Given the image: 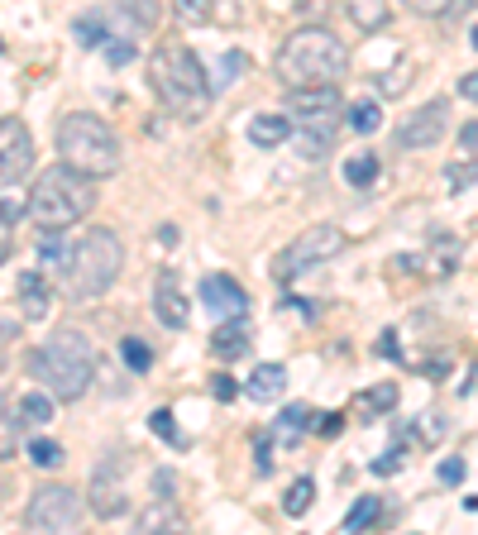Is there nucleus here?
Here are the masks:
<instances>
[{"mask_svg": "<svg viewBox=\"0 0 478 535\" xmlns=\"http://www.w3.org/2000/svg\"><path fill=\"white\" fill-rule=\"evenodd\" d=\"M10 258V225H0V263Z\"/></svg>", "mask_w": 478, "mask_h": 535, "instance_id": "a18cd8bd", "label": "nucleus"}, {"mask_svg": "<svg viewBox=\"0 0 478 535\" xmlns=\"http://www.w3.org/2000/svg\"><path fill=\"white\" fill-rule=\"evenodd\" d=\"M249 321L244 316H225V325H220L216 335H211V354H220V359H239V354H249Z\"/></svg>", "mask_w": 478, "mask_h": 535, "instance_id": "2eb2a0df", "label": "nucleus"}, {"mask_svg": "<svg viewBox=\"0 0 478 535\" xmlns=\"http://www.w3.org/2000/svg\"><path fill=\"white\" fill-rule=\"evenodd\" d=\"M340 254H345V235H340L335 225H306L302 235H297L283 254H278L273 278H278V282H297L302 273H311V268H321V263H330V258H340Z\"/></svg>", "mask_w": 478, "mask_h": 535, "instance_id": "0eeeda50", "label": "nucleus"}, {"mask_svg": "<svg viewBox=\"0 0 478 535\" xmlns=\"http://www.w3.org/2000/svg\"><path fill=\"white\" fill-rule=\"evenodd\" d=\"M173 15L182 24H206L211 20V0H173Z\"/></svg>", "mask_w": 478, "mask_h": 535, "instance_id": "473e14b6", "label": "nucleus"}, {"mask_svg": "<svg viewBox=\"0 0 478 535\" xmlns=\"http://www.w3.org/2000/svg\"><path fill=\"white\" fill-rule=\"evenodd\" d=\"M149 430H153V435H163L168 445H182V435H177V421H173V411H168V407L153 411V416H149Z\"/></svg>", "mask_w": 478, "mask_h": 535, "instance_id": "72a5a7b5", "label": "nucleus"}, {"mask_svg": "<svg viewBox=\"0 0 478 535\" xmlns=\"http://www.w3.org/2000/svg\"><path fill=\"white\" fill-rule=\"evenodd\" d=\"M316 416H321V411H311L302 402V407H287L283 416H278V440H287V445H297V440H302L306 430H316Z\"/></svg>", "mask_w": 478, "mask_h": 535, "instance_id": "aec40b11", "label": "nucleus"}, {"mask_svg": "<svg viewBox=\"0 0 478 535\" xmlns=\"http://www.w3.org/2000/svg\"><path fill=\"white\" fill-rule=\"evenodd\" d=\"M378 168H383V163H378V153L373 149L354 153V158L345 163V182L349 187H373V182H378Z\"/></svg>", "mask_w": 478, "mask_h": 535, "instance_id": "5701e85b", "label": "nucleus"}, {"mask_svg": "<svg viewBox=\"0 0 478 535\" xmlns=\"http://www.w3.org/2000/svg\"><path fill=\"white\" fill-rule=\"evenodd\" d=\"M273 72L287 91H302V86H335L349 72V53L340 34H330L326 24H302L292 29L273 58Z\"/></svg>", "mask_w": 478, "mask_h": 535, "instance_id": "f257e3e1", "label": "nucleus"}, {"mask_svg": "<svg viewBox=\"0 0 478 535\" xmlns=\"http://www.w3.org/2000/svg\"><path fill=\"white\" fill-rule=\"evenodd\" d=\"M48 301H53V287H48L44 273H24L20 278V306L29 321H39V316H48Z\"/></svg>", "mask_w": 478, "mask_h": 535, "instance_id": "a211bd4d", "label": "nucleus"}, {"mask_svg": "<svg viewBox=\"0 0 478 535\" xmlns=\"http://www.w3.org/2000/svg\"><path fill=\"white\" fill-rule=\"evenodd\" d=\"M244 392H249L254 402H278V397L287 392V368L283 364H259Z\"/></svg>", "mask_w": 478, "mask_h": 535, "instance_id": "dca6fc26", "label": "nucleus"}, {"mask_svg": "<svg viewBox=\"0 0 478 535\" xmlns=\"http://www.w3.org/2000/svg\"><path fill=\"white\" fill-rule=\"evenodd\" d=\"M139 526H144V531H153V526H168V531H177V526H182V516H177V512H149Z\"/></svg>", "mask_w": 478, "mask_h": 535, "instance_id": "4c0bfd02", "label": "nucleus"}, {"mask_svg": "<svg viewBox=\"0 0 478 535\" xmlns=\"http://www.w3.org/2000/svg\"><path fill=\"white\" fill-rule=\"evenodd\" d=\"M378 354H388V359H402V349H397V335H383V340H378Z\"/></svg>", "mask_w": 478, "mask_h": 535, "instance_id": "37998d69", "label": "nucleus"}, {"mask_svg": "<svg viewBox=\"0 0 478 535\" xmlns=\"http://www.w3.org/2000/svg\"><path fill=\"white\" fill-rule=\"evenodd\" d=\"M464 473H469L464 459H445V464H440V483H445V488H459V483H464Z\"/></svg>", "mask_w": 478, "mask_h": 535, "instance_id": "f704fd0d", "label": "nucleus"}, {"mask_svg": "<svg viewBox=\"0 0 478 535\" xmlns=\"http://www.w3.org/2000/svg\"><path fill=\"white\" fill-rule=\"evenodd\" d=\"M101 48H106V63L110 67H125L134 58V43H101Z\"/></svg>", "mask_w": 478, "mask_h": 535, "instance_id": "c9c22d12", "label": "nucleus"}, {"mask_svg": "<svg viewBox=\"0 0 478 535\" xmlns=\"http://www.w3.org/2000/svg\"><path fill=\"white\" fill-rule=\"evenodd\" d=\"M58 153H63L67 168L87 172L91 182H101V177H110L120 168V139L91 110H72V115L58 120Z\"/></svg>", "mask_w": 478, "mask_h": 535, "instance_id": "423d86ee", "label": "nucleus"}, {"mask_svg": "<svg viewBox=\"0 0 478 535\" xmlns=\"http://www.w3.org/2000/svg\"><path fill=\"white\" fill-rule=\"evenodd\" d=\"M120 354H125V364H130L134 373H149L153 368V349L144 340H134V335L130 340H120Z\"/></svg>", "mask_w": 478, "mask_h": 535, "instance_id": "2f4dec72", "label": "nucleus"}, {"mask_svg": "<svg viewBox=\"0 0 478 535\" xmlns=\"http://www.w3.org/2000/svg\"><path fill=\"white\" fill-rule=\"evenodd\" d=\"M450 106L445 101H426L421 110H412L402 125H397V149H435L440 134H445Z\"/></svg>", "mask_w": 478, "mask_h": 535, "instance_id": "f8f14e48", "label": "nucleus"}, {"mask_svg": "<svg viewBox=\"0 0 478 535\" xmlns=\"http://www.w3.org/2000/svg\"><path fill=\"white\" fill-rule=\"evenodd\" d=\"M20 450V411L0 397V464Z\"/></svg>", "mask_w": 478, "mask_h": 535, "instance_id": "b1692460", "label": "nucleus"}, {"mask_svg": "<svg viewBox=\"0 0 478 535\" xmlns=\"http://www.w3.org/2000/svg\"><path fill=\"white\" fill-rule=\"evenodd\" d=\"M450 187H455V192H469V187H474V163H464V168H450Z\"/></svg>", "mask_w": 478, "mask_h": 535, "instance_id": "58836bf2", "label": "nucleus"}, {"mask_svg": "<svg viewBox=\"0 0 478 535\" xmlns=\"http://www.w3.org/2000/svg\"><path fill=\"white\" fill-rule=\"evenodd\" d=\"M211 392H216L220 402H235V397H239V383H235V378H225V373H220L216 383H211Z\"/></svg>", "mask_w": 478, "mask_h": 535, "instance_id": "ea45409f", "label": "nucleus"}, {"mask_svg": "<svg viewBox=\"0 0 478 535\" xmlns=\"http://www.w3.org/2000/svg\"><path fill=\"white\" fill-rule=\"evenodd\" d=\"M335 149V129H297V153L306 163H326Z\"/></svg>", "mask_w": 478, "mask_h": 535, "instance_id": "4be33fe9", "label": "nucleus"}, {"mask_svg": "<svg viewBox=\"0 0 478 535\" xmlns=\"http://www.w3.org/2000/svg\"><path fill=\"white\" fill-rule=\"evenodd\" d=\"M412 15H445L450 10V0H402Z\"/></svg>", "mask_w": 478, "mask_h": 535, "instance_id": "e433bc0d", "label": "nucleus"}, {"mask_svg": "<svg viewBox=\"0 0 478 535\" xmlns=\"http://www.w3.org/2000/svg\"><path fill=\"white\" fill-rule=\"evenodd\" d=\"M120 268H125V244H120V235L106 230V225H91L87 235L63 254V292L72 301L106 297L110 287H115V278H120Z\"/></svg>", "mask_w": 478, "mask_h": 535, "instance_id": "20e7f679", "label": "nucleus"}, {"mask_svg": "<svg viewBox=\"0 0 478 535\" xmlns=\"http://www.w3.org/2000/svg\"><path fill=\"white\" fill-rule=\"evenodd\" d=\"M378 516H383V497H373V493L359 497V502H354V507L345 512V531H369Z\"/></svg>", "mask_w": 478, "mask_h": 535, "instance_id": "a878e982", "label": "nucleus"}, {"mask_svg": "<svg viewBox=\"0 0 478 535\" xmlns=\"http://www.w3.org/2000/svg\"><path fill=\"white\" fill-rule=\"evenodd\" d=\"M29 464H34V469H58V464H63V445L34 435V440H29Z\"/></svg>", "mask_w": 478, "mask_h": 535, "instance_id": "c756f323", "label": "nucleus"}, {"mask_svg": "<svg viewBox=\"0 0 478 535\" xmlns=\"http://www.w3.org/2000/svg\"><path fill=\"white\" fill-rule=\"evenodd\" d=\"M287 120H292V129H335V120H340V91L335 86H302V91H292L287 96Z\"/></svg>", "mask_w": 478, "mask_h": 535, "instance_id": "9d476101", "label": "nucleus"}, {"mask_svg": "<svg viewBox=\"0 0 478 535\" xmlns=\"http://www.w3.org/2000/svg\"><path fill=\"white\" fill-rule=\"evenodd\" d=\"M72 34H77V43H82V48H101V43H106V15H101V10H91V15H82V20L72 24Z\"/></svg>", "mask_w": 478, "mask_h": 535, "instance_id": "bb28decb", "label": "nucleus"}, {"mask_svg": "<svg viewBox=\"0 0 478 535\" xmlns=\"http://www.w3.org/2000/svg\"><path fill=\"white\" fill-rule=\"evenodd\" d=\"M459 144H464V158H474V144H478V125H474V120L459 129Z\"/></svg>", "mask_w": 478, "mask_h": 535, "instance_id": "a19ab883", "label": "nucleus"}, {"mask_svg": "<svg viewBox=\"0 0 478 535\" xmlns=\"http://www.w3.org/2000/svg\"><path fill=\"white\" fill-rule=\"evenodd\" d=\"M249 139L259 144V149H278L292 139V120L287 115H254L249 120Z\"/></svg>", "mask_w": 478, "mask_h": 535, "instance_id": "6ab92c4d", "label": "nucleus"}, {"mask_svg": "<svg viewBox=\"0 0 478 535\" xmlns=\"http://www.w3.org/2000/svg\"><path fill=\"white\" fill-rule=\"evenodd\" d=\"M34 168V134L20 115H0V187L29 177Z\"/></svg>", "mask_w": 478, "mask_h": 535, "instance_id": "9b49d317", "label": "nucleus"}, {"mask_svg": "<svg viewBox=\"0 0 478 535\" xmlns=\"http://www.w3.org/2000/svg\"><path fill=\"white\" fill-rule=\"evenodd\" d=\"M349 20L359 24L364 34H378L392 20V10H388V0H349Z\"/></svg>", "mask_w": 478, "mask_h": 535, "instance_id": "412c9836", "label": "nucleus"}, {"mask_svg": "<svg viewBox=\"0 0 478 535\" xmlns=\"http://www.w3.org/2000/svg\"><path fill=\"white\" fill-rule=\"evenodd\" d=\"M20 421H29V426H48L53 421V397L48 392H29V397H20Z\"/></svg>", "mask_w": 478, "mask_h": 535, "instance_id": "cd10ccee", "label": "nucleus"}, {"mask_svg": "<svg viewBox=\"0 0 478 535\" xmlns=\"http://www.w3.org/2000/svg\"><path fill=\"white\" fill-rule=\"evenodd\" d=\"M149 86L158 91V101L182 115V120H201L211 110V82L201 72V58H196L187 43H163L149 63Z\"/></svg>", "mask_w": 478, "mask_h": 535, "instance_id": "39448f33", "label": "nucleus"}, {"mask_svg": "<svg viewBox=\"0 0 478 535\" xmlns=\"http://www.w3.org/2000/svg\"><path fill=\"white\" fill-rule=\"evenodd\" d=\"M29 373L53 402H77L96 378V349L82 330H58L29 354Z\"/></svg>", "mask_w": 478, "mask_h": 535, "instance_id": "f03ea898", "label": "nucleus"}, {"mask_svg": "<svg viewBox=\"0 0 478 535\" xmlns=\"http://www.w3.org/2000/svg\"><path fill=\"white\" fill-rule=\"evenodd\" d=\"M459 96H464V101H474V96H478V77H474V72L459 82Z\"/></svg>", "mask_w": 478, "mask_h": 535, "instance_id": "c03bdc74", "label": "nucleus"}, {"mask_svg": "<svg viewBox=\"0 0 478 535\" xmlns=\"http://www.w3.org/2000/svg\"><path fill=\"white\" fill-rule=\"evenodd\" d=\"M24 215V206H15V201H0V225H15Z\"/></svg>", "mask_w": 478, "mask_h": 535, "instance_id": "79ce46f5", "label": "nucleus"}, {"mask_svg": "<svg viewBox=\"0 0 478 535\" xmlns=\"http://www.w3.org/2000/svg\"><path fill=\"white\" fill-rule=\"evenodd\" d=\"M392 407H397V383H378L354 397V416H359V421H378V416H388Z\"/></svg>", "mask_w": 478, "mask_h": 535, "instance_id": "f3484780", "label": "nucleus"}, {"mask_svg": "<svg viewBox=\"0 0 478 535\" xmlns=\"http://www.w3.org/2000/svg\"><path fill=\"white\" fill-rule=\"evenodd\" d=\"M153 316L168 325V330H182V325L192 321V306H187V297H182L173 268H163L158 282H153Z\"/></svg>", "mask_w": 478, "mask_h": 535, "instance_id": "ddd939ff", "label": "nucleus"}, {"mask_svg": "<svg viewBox=\"0 0 478 535\" xmlns=\"http://www.w3.org/2000/svg\"><path fill=\"white\" fill-rule=\"evenodd\" d=\"M311 502H316V483H311V478H297V483L287 488V497H283V512L287 516H306Z\"/></svg>", "mask_w": 478, "mask_h": 535, "instance_id": "c85d7f7f", "label": "nucleus"}, {"mask_svg": "<svg viewBox=\"0 0 478 535\" xmlns=\"http://www.w3.org/2000/svg\"><path fill=\"white\" fill-rule=\"evenodd\" d=\"M87 507L101 521H115V516L130 512V497H125V454L120 450L101 459V469H96V478H91V488H87Z\"/></svg>", "mask_w": 478, "mask_h": 535, "instance_id": "1a4fd4ad", "label": "nucleus"}, {"mask_svg": "<svg viewBox=\"0 0 478 535\" xmlns=\"http://www.w3.org/2000/svg\"><path fill=\"white\" fill-rule=\"evenodd\" d=\"M91 206H96V182H91L87 172L67 168H44L39 172V182L29 187V201H24V215L44 230V235H63L67 225H77V220H87Z\"/></svg>", "mask_w": 478, "mask_h": 535, "instance_id": "7ed1b4c3", "label": "nucleus"}, {"mask_svg": "<svg viewBox=\"0 0 478 535\" xmlns=\"http://www.w3.org/2000/svg\"><path fill=\"white\" fill-rule=\"evenodd\" d=\"M426 263H431V268H426L431 278H450V273H455V263H459V239L440 235L435 239V254L426 258Z\"/></svg>", "mask_w": 478, "mask_h": 535, "instance_id": "393cba45", "label": "nucleus"}, {"mask_svg": "<svg viewBox=\"0 0 478 535\" xmlns=\"http://www.w3.org/2000/svg\"><path fill=\"white\" fill-rule=\"evenodd\" d=\"M349 125L359 129V134H373V129L383 125V110L373 106V101H354V106H349V115H345Z\"/></svg>", "mask_w": 478, "mask_h": 535, "instance_id": "7c9ffc66", "label": "nucleus"}, {"mask_svg": "<svg viewBox=\"0 0 478 535\" xmlns=\"http://www.w3.org/2000/svg\"><path fill=\"white\" fill-rule=\"evenodd\" d=\"M82 516H87V497L77 493V488L48 483V488H39V493L29 497L24 526H29V531H44V535H67L82 526Z\"/></svg>", "mask_w": 478, "mask_h": 535, "instance_id": "6e6552de", "label": "nucleus"}, {"mask_svg": "<svg viewBox=\"0 0 478 535\" xmlns=\"http://www.w3.org/2000/svg\"><path fill=\"white\" fill-rule=\"evenodd\" d=\"M201 306L216 311V316H244L249 292H244L230 273H211V278H201Z\"/></svg>", "mask_w": 478, "mask_h": 535, "instance_id": "4468645a", "label": "nucleus"}]
</instances>
